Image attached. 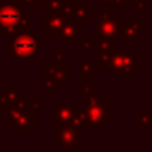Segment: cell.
Returning <instances> with one entry per match:
<instances>
[{
    "instance_id": "6da1fadb",
    "label": "cell",
    "mask_w": 152,
    "mask_h": 152,
    "mask_svg": "<svg viewBox=\"0 0 152 152\" xmlns=\"http://www.w3.org/2000/svg\"><path fill=\"white\" fill-rule=\"evenodd\" d=\"M42 97H24L5 111V127L15 135H28L37 127V111L42 108Z\"/></svg>"
},
{
    "instance_id": "7a4b0ae2",
    "label": "cell",
    "mask_w": 152,
    "mask_h": 152,
    "mask_svg": "<svg viewBox=\"0 0 152 152\" xmlns=\"http://www.w3.org/2000/svg\"><path fill=\"white\" fill-rule=\"evenodd\" d=\"M23 0L0 1V36L13 37L31 29V13L24 12Z\"/></svg>"
},
{
    "instance_id": "3957f363",
    "label": "cell",
    "mask_w": 152,
    "mask_h": 152,
    "mask_svg": "<svg viewBox=\"0 0 152 152\" xmlns=\"http://www.w3.org/2000/svg\"><path fill=\"white\" fill-rule=\"evenodd\" d=\"M107 68L110 74H120L121 79L124 80H132L135 75L140 72L139 55L135 53L134 48L126 51L113 50Z\"/></svg>"
},
{
    "instance_id": "277c9868",
    "label": "cell",
    "mask_w": 152,
    "mask_h": 152,
    "mask_svg": "<svg viewBox=\"0 0 152 152\" xmlns=\"http://www.w3.org/2000/svg\"><path fill=\"white\" fill-rule=\"evenodd\" d=\"M5 52L13 61L29 60L37 52V32L28 29L13 36L5 45Z\"/></svg>"
},
{
    "instance_id": "5b68a950",
    "label": "cell",
    "mask_w": 152,
    "mask_h": 152,
    "mask_svg": "<svg viewBox=\"0 0 152 152\" xmlns=\"http://www.w3.org/2000/svg\"><path fill=\"white\" fill-rule=\"evenodd\" d=\"M110 104L96 95L86 97V128H103L110 121Z\"/></svg>"
},
{
    "instance_id": "8992f818",
    "label": "cell",
    "mask_w": 152,
    "mask_h": 152,
    "mask_svg": "<svg viewBox=\"0 0 152 152\" xmlns=\"http://www.w3.org/2000/svg\"><path fill=\"white\" fill-rule=\"evenodd\" d=\"M84 139L86 136L74 123L55 121V145L63 152H77L80 150V142Z\"/></svg>"
},
{
    "instance_id": "52a82bcc",
    "label": "cell",
    "mask_w": 152,
    "mask_h": 152,
    "mask_svg": "<svg viewBox=\"0 0 152 152\" xmlns=\"http://www.w3.org/2000/svg\"><path fill=\"white\" fill-rule=\"evenodd\" d=\"M121 27H123V20L121 18H118L115 12L103 10L100 13H97V37L116 40L121 34Z\"/></svg>"
},
{
    "instance_id": "ba28073f",
    "label": "cell",
    "mask_w": 152,
    "mask_h": 152,
    "mask_svg": "<svg viewBox=\"0 0 152 152\" xmlns=\"http://www.w3.org/2000/svg\"><path fill=\"white\" fill-rule=\"evenodd\" d=\"M67 21V16L61 11L51 12L43 8L42 13V28L45 31L50 37H60L61 29Z\"/></svg>"
},
{
    "instance_id": "9c48e42d",
    "label": "cell",
    "mask_w": 152,
    "mask_h": 152,
    "mask_svg": "<svg viewBox=\"0 0 152 152\" xmlns=\"http://www.w3.org/2000/svg\"><path fill=\"white\" fill-rule=\"evenodd\" d=\"M61 12L67 16V19H74L80 26L92 18L91 5H87L83 0H67L61 8Z\"/></svg>"
},
{
    "instance_id": "30bf717a",
    "label": "cell",
    "mask_w": 152,
    "mask_h": 152,
    "mask_svg": "<svg viewBox=\"0 0 152 152\" xmlns=\"http://www.w3.org/2000/svg\"><path fill=\"white\" fill-rule=\"evenodd\" d=\"M79 110H80L79 103H74V104L58 103L52 110L48 111V115L53 116L56 123H72Z\"/></svg>"
},
{
    "instance_id": "8fae6325",
    "label": "cell",
    "mask_w": 152,
    "mask_h": 152,
    "mask_svg": "<svg viewBox=\"0 0 152 152\" xmlns=\"http://www.w3.org/2000/svg\"><path fill=\"white\" fill-rule=\"evenodd\" d=\"M42 72L50 75L58 86H67L68 80L74 79V74L69 72L66 67H63V63H59L56 60L48 61V66L44 67L42 69Z\"/></svg>"
},
{
    "instance_id": "7c38bea8",
    "label": "cell",
    "mask_w": 152,
    "mask_h": 152,
    "mask_svg": "<svg viewBox=\"0 0 152 152\" xmlns=\"http://www.w3.org/2000/svg\"><path fill=\"white\" fill-rule=\"evenodd\" d=\"M24 97H26V94H24V91H21L19 88V86L8 84L0 92V110L7 111L10 107L15 105L16 103H19Z\"/></svg>"
},
{
    "instance_id": "4fadbf2b",
    "label": "cell",
    "mask_w": 152,
    "mask_h": 152,
    "mask_svg": "<svg viewBox=\"0 0 152 152\" xmlns=\"http://www.w3.org/2000/svg\"><path fill=\"white\" fill-rule=\"evenodd\" d=\"M80 24L74 19H67L60 34V42L63 44H75L80 39Z\"/></svg>"
},
{
    "instance_id": "5bb4252c",
    "label": "cell",
    "mask_w": 152,
    "mask_h": 152,
    "mask_svg": "<svg viewBox=\"0 0 152 152\" xmlns=\"http://www.w3.org/2000/svg\"><path fill=\"white\" fill-rule=\"evenodd\" d=\"M97 60H83L79 66V79L86 83H91V76L97 72Z\"/></svg>"
},
{
    "instance_id": "9a60e30c",
    "label": "cell",
    "mask_w": 152,
    "mask_h": 152,
    "mask_svg": "<svg viewBox=\"0 0 152 152\" xmlns=\"http://www.w3.org/2000/svg\"><path fill=\"white\" fill-rule=\"evenodd\" d=\"M120 39L121 43H124V44H136L140 42V31L131 27L129 24H123Z\"/></svg>"
},
{
    "instance_id": "2e32d148",
    "label": "cell",
    "mask_w": 152,
    "mask_h": 152,
    "mask_svg": "<svg viewBox=\"0 0 152 152\" xmlns=\"http://www.w3.org/2000/svg\"><path fill=\"white\" fill-rule=\"evenodd\" d=\"M134 121L135 123H139L140 126L145 127V128H151L152 127V116H151V113L147 111V108L142 110L137 115H135Z\"/></svg>"
},
{
    "instance_id": "e0dca14e",
    "label": "cell",
    "mask_w": 152,
    "mask_h": 152,
    "mask_svg": "<svg viewBox=\"0 0 152 152\" xmlns=\"http://www.w3.org/2000/svg\"><path fill=\"white\" fill-rule=\"evenodd\" d=\"M79 48L86 53V56H91L92 52H94V42H92V37L91 36H80L77 42Z\"/></svg>"
},
{
    "instance_id": "ac0fdd59",
    "label": "cell",
    "mask_w": 152,
    "mask_h": 152,
    "mask_svg": "<svg viewBox=\"0 0 152 152\" xmlns=\"http://www.w3.org/2000/svg\"><path fill=\"white\" fill-rule=\"evenodd\" d=\"M97 94V86H94L92 83H81L79 86V96L80 97H88L92 96V95H96Z\"/></svg>"
},
{
    "instance_id": "d6986e66",
    "label": "cell",
    "mask_w": 152,
    "mask_h": 152,
    "mask_svg": "<svg viewBox=\"0 0 152 152\" xmlns=\"http://www.w3.org/2000/svg\"><path fill=\"white\" fill-rule=\"evenodd\" d=\"M66 1L67 0H50V1L45 3L42 8H44V10H47V11H51V12H59V11H61V8H63Z\"/></svg>"
},
{
    "instance_id": "ffe728a7",
    "label": "cell",
    "mask_w": 152,
    "mask_h": 152,
    "mask_svg": "<svg viewBox=\"0 0 152 152\" xmlns=\"http://www.w3.org/2000/svg\"><path fill=\"white\" fill-rule=\"evenodd\" d=\"M43 75V79H42V88L44 89V91H52V89H55V87L58 86V84L55 83V80H53L52 77H51L50 75L44 74V72H42Z\"/></svg>"
},
{
    "instance_id": "44dd1931",
    "label": "cell",
    "mask_w": 152,
    "mask_h": 152,
    "mask_svg": "<svg viewBox=\"0 0 152 152\" xmlns=\"http://www.w3.org/2000/svg\"><path fill=\"white\" fill-rule=\"evenodd\" d=\"M67 53H68V51H67L66 48H56L55 50V59H53V60L59 61V63H63V61L66 60Z\"/></svg>"
},
{
    "instance_id": "7402d4cb",
    "label": "cell",
    "mask_w": 152,
    "mask_h": 152,
    "mask_svg": "<svg viewBox=\"0 0 152 152\" xmlns=\"http://www.w3.org/2000/svg\"><path fill=\"white\" fill-rule=\"evenodd\" d=\"M127 24H129L131 27L136 28L137 31H140V32H144L145 29H147V27H145L144 24H142L139 20H135V19H132V18H129L128 20H127Z\"/></svg>"
},
{
    "instance_id": "603a6c76",
    "label": "cell",
    "mask_w": 152,
    "mask_h": 152,
    "mask_svg": "<svg viewBox=\"0 0 152 152\" xmlns=\"http://www.w3.org/2000/svg\"><path fill=\"white\" fill-rule=\"evenodd\" d=\"M132 7H134L135 12L145 11V10H147V1H145V0H135L134 4H132Z\"/></svg>"
},
{
    "instance_id": "cb8c5ba5",
    "label": "cell",
    "mask_w": 152,
    "mask_h": 152,
    "mask_svg": "<svg viewBox=\"0 0 152 152\" xmlns=\"http://www.w3.org/2000/svg\"><path fill=\"white\" fill-rule=\"evenodd\" d=\"M135 0H116V5L120 7H132Z\"/></svg>"
},
{
    "instance_id": "d4e9b609",
    "label": "cell",
    "mask_w": 152,
    "mask_h": 152,
    "mask_svg": "<svg viewBox=\"0 0 152 152\" xmlns=\"http://www.w3.org/2000/svg\"><path fill=\"white\" fill-rule=\"evenodd\" d=\"M145 108H147V111L151 113V116H152V99H151L150 103H147V104H145Z\"/></svg>"
},
{
    "instance_id": "484cf974",
    "label": "cell",
    "mask_w": 152,
    "mask_h": 152,
    "mask_svg": "<svg viewBox=\"0 0 152 152\" xmlns=\"http://www.w3.org/2000/svg\"><path fill=\"white\" fill-rule=\"evenodd\" d=\"M151 89H152V74H151Z\"/></svg>"
},
{
    "instance_id": "4316f807",
    "label": "cell",
    "mask_w": 152,
    "mask_h": 152,
    "mask_svg": "<svg viewBox=\"0 0 152 152\" xmlns=\"http://www.w3.org/2000/svg\"><path fill=\"white\" fill-rule=\"evenodd\" d=\"M151 59H152V51H151Z\"/></svg>"
},
{
    "instance_id": "83f0119b",
    "label": "cell",
    "mask_w": 152,
    "mask_h": 152,
    "mask_svg": "<svg viewBox=\"0 0 152 152\" xmlns=\"http://www.w3.org/2000/svg\"><path fill=\"white\" fill-rule=\"evenodd\" d=\"M0 143H1V139H0Z\"/></svg>"
}]
</instances>
